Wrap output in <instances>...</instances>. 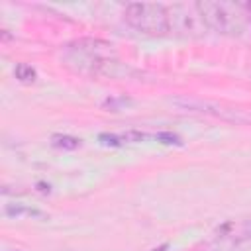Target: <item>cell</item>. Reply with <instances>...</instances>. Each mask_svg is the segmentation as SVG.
Wrapping results in <instances>:
<instances>
[{"mask_svg":"<svg viewBox=\"0 0 251 251\" xmlns=\"http://www.w3.org/2000/svg\"><path fill=\"white\" fill-rule=\"evenodd\" d=\"M4 214L12 220H22V218H31V220H47V214L35 206L24 204V202H10L4 206Z\"/></svg>","mask_w":251,"mask_h":251,"instance_id":"obj_6","label":"cell"},{"mask_svg":"<svg viewBox=\"0 0 251 251\" xmlns=\"http://www.w3.org/2000/svg\"><path fill=\"white\" fill-rule=\"evenodd\" d=\"M196 8L206 24L208 29H214L224 35H235L241 33L245 25V18L239 6L229 2H218V0H200L196 2Z\"/></svg>","mask_w":251,"mask_h":251,"instance_id":"obj_2","label":"cell"},{"mask_svg":"<svg viewBox=\"0 0 251 251\" xmlns=\"http://www.w3.org/2000/svg\"><path fill=\"white\" fill-rule=\"evenodd\" d=\"M155 139H157V141H161V143H167V145H180V143H182V141H180V137H176L175 133H167V131L157 133V135H155Z\"/></svg>","mask_w":251,"mask_h":251,"instance_id":"obj_10","label":"cell"},{"mask_svg":"<svg viewBox=\"0 0 251 251\" xmlns=\"http://www.w3.org/2000/svg\"><path fill=\"white\" fill-rule=\"evenodd\" d=\"M116 57L114 49L110 43L102 41V39H78L71 45H67L65 49V63L69 67H73L78 73H86V75H96L98 67L102 65V61Z\"/></svg>","mask_w":251,"mask_h":251,"instance_id":"obj_1","label":"cell"},{"mask_svg":"<svg viewBox=\"0 0 251 251\" xmlns=\"http://www.w3.org/2000/svg\"><path fill=\"white\" fill-rule=\"evenodd\" d=\"M14 76H16L20 82H24V84H31V82L37 78V73H35V69H33L31 65H27V63H18L16 69H14Z\"/></svg>","mask_w":251,"mask_h":251,"instance_id":"obj_8","label":"cell"},{"mask_svg":"<svg viewBox=\"0 0 251 251\" xmlns=\"http://www.w3.org/2000/svg\"><path fill=\"white\" fill-rule=\"evenodd\" d=\"M131 100L129 98H126V96H122V98H108L106 102H104V108H110L112 112H118V110H122L124 106H127Z\"/></svg>","mask_w":251,"mask_h":251,"instance_id":"obj_9","label":"cell"},{"mask_svg":"<svg viewBox=\"0 0 251 251\" xmlns=\"http://www.w3.org/2000/svg\"><path fill=\"white\" fill-rule=\"evenodd\" d=\"M126 22L149 35H165L171 31L169 27V12L163 4H153V2H131L124 10Z\"/></svg>","mask_w":251,"mask_h":251,"instance_id":"obj_3","label":"cell"},{"mask_svg":"<svg viewBox=\"0 0 251 251\" xmlns=\"http://www.w3.org/2000/svg\"><path fill=\"white\" fill-rule=\"evenodd\" d=\"M241 235H243L245 239H251V220H245V222L241 224Z\"/></svg>","mask_w":251,"mask_h":251,"instance_id":"obj_11","label":"cell"},{"mask_svg":"<svg viewBox=\"0 0 251 251\" xmlns=\"http://www.w3.org/2000/svg\"><path fill=\"white\" fill-rule=\"evenodd\" d=\"M51 143H53L57 149H65V151H73V149H78V147H80V139H78V137L65 135V133H55V135H51Z\"/></svg>","mask_w":251,"mask_h":251,"instance_id":"obj_7","label":"cell"},{"mask_svg":"<svg viewBox=\"0 0 251 251\" xmlns=\"http://www.w3.org/2000/svg\"><path fill=\"white\" fill-rule=\"evenodd\" d=\"M169 12V27L171 31L182 33V35H202L206 33V24L194 4H175L167 8Z\"/></svg>","mask_w":251,"mask_h":251,"instance_id":"obj_4","label":"cell"},{"mask_svg":"<svg viewBox=\"0 0 251 251\" xmlns=\"http://www.w3.org/2000/svg\"><path fill=\"white\" fill-rule=\"evenodd\" d=\"M167 249V245H163V247H159V249H153V251H165Z\"/></svg>","mask_w":251,"mask_h":251,"instance_id":"obj_12","label":"cell"},{"mask_svg":"<svg viewBox=\"0 0 251 251\" xmlns=\"http://www.w3.org/2000/svg\"><path fill=\"white\" fill-rule=\"evenodd\" d=\"M171 104L180 110V112H192V114H210V116H218V118H226V120H243V116H239L235 110H226L220 104L208 102V100H200V98H190V96H176L171 100Z\"/></svg>","mask_w":251,"mask_h":251,"instance_id":"obj_5","label":"cell"}]
</instances>
